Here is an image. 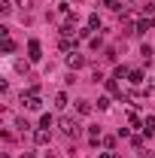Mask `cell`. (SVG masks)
Returning a JSON list of instances; mask_svg holds the SVG:
<instances>
[{"label": "cell", "mask_w": 155, "mask_h": 158, "mask_svg": "<svg viewBox=\"0 0 155 158\" xmlns=\"http://www.w3.org/2000/svg\"><path fill=\"white\" fill-rule=\"evenodd\" d=\"M58 128H61V134H64V137H73V140L82 134V125H79L73 116H61V118H58Z\"/></svg>", "instance_id": "obj_1"}, {"label": "cell", "mask_w": 155, "mask_h": 158, "mask_svg": "<svg viewBox=\"0 0 155 158\" xmlns=\"http://www.w3.org/2000/svg\"><path fill=\"white\" fill-rule=\"evenodd\" d=\"M21 103L27 106V110H43V100H40V94H34V91H27V94H21Z\"/></svg>", "instance_id": "obj_2"}, {"label": "cell", "mask_w": 155, "mask_h": 158, "mask_svg": "<svg viewBox=\"0 0 155 158\" xmlns=\"http://www.w3.org/2000/svg\"><path fill=\"white\" fill-rule=\"evenodd\" d=\"M43 58V46H40V40H31L27 43V61H40Z\"/></svg>", "instance_id": "obj_3"}, {"label": "cell", "mask_w": 155, "mask_h": 158, "mask_svg": "<svg viewBox=\"0 0 155 158\" xmlns=\"http://www.w3.org/2000/svg\"><path fill=\"white\" fill-rule=\"evenodd\" d=\"M67 67H70V70H79V67H85V55H79V52H70V55H67Z\"/></svg>", "instance_id": "obj_4"}, {"label": "cell", "mask_w": 155, "mask_h": 158, "mask_svg": "<svg viewBox=\"0 0 155 158\" xmlns=\"http://www.w3.org/2000/svg\"><path fill=\"white\" fill-rule=\"evenodd\" d=\"M34 143H37V146H49V131H46V128H37V131H34Z\"/></svg>", "instance_id": "obj_5"}, {"label": "cell", "mask_w": 155, "mask_h": 158, "mask_svg": "<svg viewBox=\"0 0 155 158\" xmlns=\"http://www.w3.org/2000/svg\"><path fill=\"white\" fill-rule=\"evenodd\" d=\"M128 82L140 88V85H143V70H131V73H128Z\"/></svg>", "instance_id": "obj_6"}, {"label": "cell", "mask_w": 155, "mask_h": 158, "mask_svg": "<svg viewBox=\"0 0 155 158\" xmlns=\"http://www.w3.org/2000/svg\"><path fill=\"white\" fill-rule=\"evenodd\" d=\"M76 113L79 116H88L91 113V100H76Z\"/></svg>", "instance_id": "obj_7"}, {"label": "cell", "mask_w": 155, "mask_h": 158, "mask_svg": "<svg viewBox=\"0 0 155 158\" xmlns=\"http://www.w3.org/2000/svg\"><path fill=\"white\" fill-rule=\"evenodd\" d=\"M143 131H146V134H155V116H146V118H143Z\"/></svg>", "instance_id": "obj_8"}, {"label": "cell", "mask_w": 155, "mask_h": 158, "mask_svg": "<svg viewBox=\"0 0 155 158\" xmlns=\"http://www.w3.org/2000/svg\"><path fill=\"white\" fill-rule=\"evenodd\" d=\"M146 27H149V19H140L134 24V34H146Z\"/></svg>", "instance_id": "obj_9"}, {"label": "cell", "mask_w": 155, "mask_h": 158, "mask_svg": "<svg viewBox=\"0 0 155 158\" xmlns=\"http://www.w3.org/2000/svg\"><path fill=\"white\" fill-rule=\"evenodd\" d=\"M55 106H58V110H64V106H67V94H64V91H58V94H55Z\"/></svg>", "instance_id": "obj_10"}, {"label": "cell", "mask_w": 155, "mask_h": 158, "mask_svg": "<svg viewBox=\"0 0 155 158\" xmlns=\"http://www.w3.org/2000/svg\"><path fill=\"white\" fill-rule=\"evenodd\" d=\"M128 122H131V125H134V128H140V131H143V118L137 116V113H131V116H128Z\"/></svg>", "instance_id": "obj_11"}, {"label": "cell", "mask_w": 155, "mask_h": 158, "mask_svg": "<svg viewBox=\"0 0 155 158\" xmlns=\"http://www.w3.org/2000/svg\"><path fill=\"white\" fill-rule=\"evenodd\" d=\"M88 27H91V31H97V27H100V15H88Z\"/></svg>", "instance_id": "obj_12"}, {"label": "cell", "mask_w": 155, "mask_h": 158, "mask_svg": "<svg viewBox=\"0 0 155 158\" xmlns=\"http://www.w3.org/2000/svg\"><path fill=\"white\" fill-rule=\"evenodd\" d=\"M88 140H91V143H100V128H91V131H88Z\"/></svg>", "instance_id": "obj_13"}, {"label": "cell", "mask_w": 155, "mask_h": 158, "mask_svg": "<svg viewBox=\"0 0 155 158\" xmlns=\"http://www.w3.org/2000/svg\"><path fill=\"white\" fill-rule=\"evenodd\" d=\"M40 128H52V116H49V113L40 116Z\"/></svg>", "instance_id": "obj_14"}, {"label": "cell", "mask_w": 155, "mask_h": 158, "mask_svg": "<svg viewBox=\"0 0 155 158\" xmlns=\"http://www.w3.org/2000/svg\"><path fill=\"white\" fill-rule=\"evenodd\" d=\"M128 73H131V70H128L125 64H119V67H116V79H125V76H128Z\"/></svg>", "instance_id": "obj_15"}, {"label": "cell", "mask_w": 155, "mask_h": 158, "mask_svg": "<svg viewBox=\"0 0 155 158\" xmlns=\"http://www.w3.org/2000/svg\"><path fill=\"white\" fill-rule=\"evenodd\" d=\"M12 12V6H9V0H0V15H9Z\"/></svg>", "instance_id": "obj_16"}, {"label": "cell", "mask_w": 155, "mask_h": 158, "mask_svg": "<svg viewBox=\"0 0 155 158\" xmlns=\"http://www.w3.org/2000/svg\"><path fill=\"white\" fill-rule=\"evenodd\" d=\"M3 52H6V55H9V52H15V43H12V40H9V37L3 40Z\"/></svg>", "instance_id": "obj_17"}, {"label": "cell", "mask_w": 155, "mask_h": 158, "mask_svg": "<svg viewBox=\"0 0 155 158\" xmlns=\"http://www.w3.org/2000/svg\"><path fill=\"white\" fill-rule=\"evenodd\" d=\"M61 52H73V43H70V37L61 40Z\"/></svg>", "instance_id": "obj_18"}, {"label": "cell", "mask_w": 155, "mask_h": 158, "mask_svg": "<svg viewBox=\"0 0 155 158\" xmlns=\"http://www.w3.org/2000/svg\"><path fill=\"white\" fill-rule=\"evenodd\" d=\"M15 6H21V9H24V12H27V9H31V6H34V0H15Z\"/></svg>", "instance_id": "obj_19"}, {"label": "cell", "mask_w": 155, "mask_h": 158, "mask_svg": "<svg viewBox=\"0 0 155 158\" xmlns=\"http://www.w3.org/2000/svg\"><path fill=\"white\" fill-rule=\"evenodd\" d=\"M15 128H19V131H27L31 125H27V118H15Z\"/></svg>", "instance_id": "obj_20"}, {"label": "cell", "mask_w": 155, "mask_h": 158, "mask_svg": "<svg viewBox=\"0 0 155 158\" xmlns=\"http://www.w3.org/2000/svg\"><path fill=\"white\" fill-rule=\"evenodd\" d=\"M140 55H143V58L149 61V58H152V46H143V49H140Z\"/></svg>", "instance_id": "obj_21"}, {"label": "cell", "mask_w": 155, "mask_h": 158, "mask_svg": "<svg viewBox=\"0 0 155 158\" xmlns=\"http://www.w3.org/2000/svg\"><path fill=\"white\" fill-rule=\"evenodd\" d=\"M107 88H110V91H113V94H119V98H122V91H119V85H116V82H113V79H110V82H107Z\"/></svg>", "instance_id": "obj_22"}, {"label": "cell", "mask_w": 155, "mask_h": 158, "mask_svg": "<svg viewBox=\"0 0 155 158\" xmlns=\"http://www.w3.org/2000/svg\"><path fill=\"white\" fill-rule=\"evenodd\" d=\"M97 110H110V98H100V100H97Z\"/></svg>", "instance_id": "obj_23"}, {"label": "cell", "mask_w": 155, "mask_h": 158, "mask_svg": "<svg viewBox=\"0 0 155 158\" xmlns=\"http://www.w3.org/2000/svg\"><path fill=\"white\" fill-rule=\"evenodd\" d=\"M137 158H155V152H149V149H140V152H137Z\"/></svg>", "instance_id": "obj_24"}, {"label": "cell", "mask_w": 155, "mask_h": 158, "mask_svg": "<svg viewBox=\"0 0 155 158\" xmlns=\"http://www.w3.org/2000/svg\"><path fill=\"white\" fill-rule=\"evenodd\" d=\"M119 3L122 0H103V6H110V9H119Z\"/></svg>", "instance_id": "obj_25"}, {"label": "cell", "mask_w": 155, "mask_h": 158, "mask_svg": "<svg viewBox=\"0 0 155 158\" xmlns=\"http://www.w3.org/2000/svg\"><path fill=\"white\" fill-rule=\"evenodd\" d=\"M97 158H116V155H113V152H100Z\"/></svg>", "instance_id": "obj_26"}, {"label": "cell", "mask_w": 155, "mask_h": 158, "mask_svg": "<svg viewBox=\"0 0 155 158\" xmlns=\"http://www.w3.org/2000/svg\"><path fill=\"white\" fill-rule=\"evenodd\" d=\"M149 27H155V15H149Z\"/></svg>", "instance_id": "obj_27"}, {"label": "cell", "mask_w": 155, "mask_h": 158, "mask_svg": "<svg viewBox=\"0 0 155 158\" xmlns=\"http://www.w3.org/2000/svg\"><path fill=\"white\" fill-rule=\"evenodd\" d=\"M21 158H34V155H31V152H24V155H21Z\"/></svg>", "instance_id": "obj_28"}, {"label": "cell", "mask_w": 155, "mask_h": 158, "mask_svg": "<svg viewBox=\"0 0 155 158\" xmlns=\"http://www.w3.org/2000/svg\"><path fill=\"white\" fill-rule=\"evenodd\" d=\"M152 94H155V79H152Z\"/></svg>", "instance_id": "obj_29"}]
</instances>
